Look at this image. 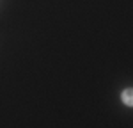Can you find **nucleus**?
<instances>
[{
    "label": "nucleus",
    "instance_id": "nucleus-1",
    "mask_svg": "<svg viewBox=\"0 0 133 128\" xmlns=\"http://www.w3.org/2000/svg\"><path fill=\"white\" fill-rule=\"evenodd\" d=\"M123 103L126 107H133V89H124L123 91Z\"/></svg>",
    "mask_w": 133,
    "mask_h": 128
}]
</instances>
